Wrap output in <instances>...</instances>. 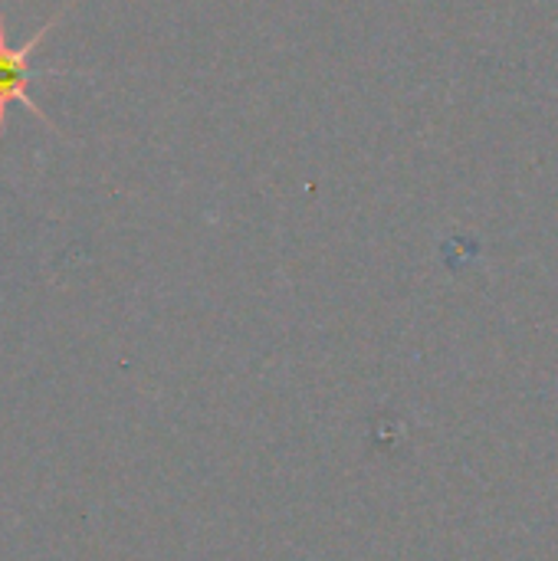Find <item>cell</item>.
<instances>
[{
    "label": "cell",
    "mask_w": 558,
    "mask_h": 561,
    "mask_svg": "<svg viewBox=\"0 0 558 561\" xmlns=\"http://www.w3.org/2000/svg\"><path fill=\"white\" fill-rule=\"evenodd\" d=\"M53 23L56 20H49L43 30H36L20 49H13L10 43H7V23H3V16H0V135H3V128H7V105L10 102H20V105H26L36 118H43L49 128H53V122L46 118V112L39 108V105H33V99H30V92H26V85H30V79H33V69H30V56H33V49L43 43V36L53 30ZM56 131V128H53Z\"/></svg>",
    "instance_id": "obj_1"
}]
</instances>
